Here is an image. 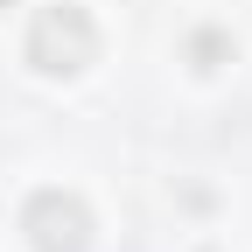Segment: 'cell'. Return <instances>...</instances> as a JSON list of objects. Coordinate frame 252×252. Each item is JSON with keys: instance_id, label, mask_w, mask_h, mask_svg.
<instances>
[{"instance_id": "1", "label": "cell", "mask_w": 252, "mask_h": 252, "mask_svg": "<svg viewBox=\"0 0 252 252\" xmlns=\"http://www.w3.org/2000/svg\"><path fill=\"white\" fill-rule=\"evenodd\" d=\"M28 56H35L42 70H84L91 63V21L77 7H49L42 28H35V42H28Z\"/></svg>"}, {"instance_id": "2", "label": "cell", "mask_w": 252, "mask_h": 252, "mask_svg": "<svg viewBox=\"0 0 252 252\" xmlns=\"http://www.w3.org/2000/svg\"><path fill=\"white\" fill-rule=\"evenodd\" d=\"M28 238H35V252H84V210L70 196H35L28 203Z\"/></svg>"}, {"instance_id": "3", "label": "cell", "mask_w": 252, "mask_h": 252, "mask_svg": "<svg viewBox=\"0 0 252 252\" xmlns=\"http://www.w3.org/2000/svg\"><path fill=\"white\" fill-rule=\"evenodd\" d=\"M217 56H224V35H196V70H217Z\"/></svg>"}]
</instances>
